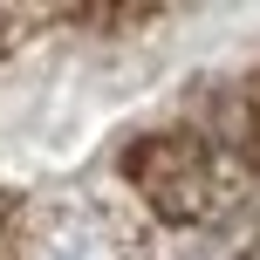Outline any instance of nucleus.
<instances>
[{
    "label": "nucleus",
    "mask_w": 260,
    "mask_h": 260,
    "mask_svg": "<svg viewBox=\"0 0 260 260\" xmlns=\"http://www.w3.org/2000/svg\"><path fill=\"white\" fill-rule=\"evenodd\" d=\"M130 171L151 185V199H157L165 212H192V206H199V165H192V151H165V144H151V151L130 157Z\"/></svg>",
    "instance_id": "1"
}]
</instances>
